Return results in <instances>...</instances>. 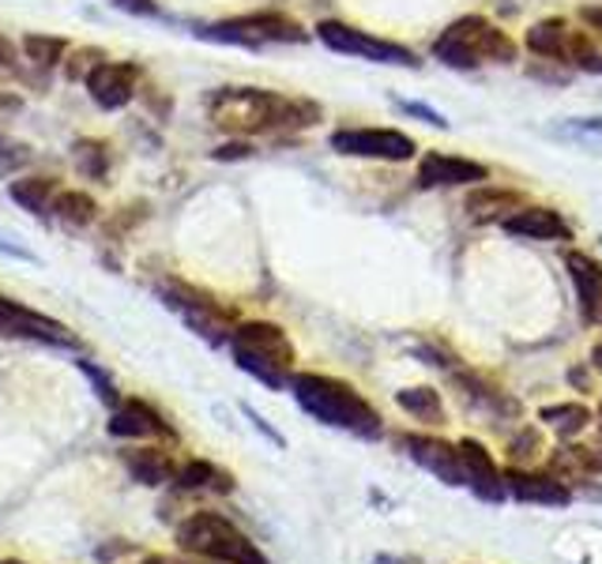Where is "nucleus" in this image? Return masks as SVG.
Returning a JSON list of instances; mask_svg holds the SVG:
<instances>
[{
    "label": "nucleus",
    "instance_id": "f257e3e1",
    "mask_svg": "<svg viewBox=\"0 0 602 564\" xmlns=\"http://www.w3.org/2000/svg\"><path fill=\"white\" fill-rule=\"evenodd\" d=\"M290 396H294V403H298L309 418H317L320 425L366 437V441L380 437V414L358 396L355 388L343 384L336 377H324V372H294Z\"/></svg>",
    "mask_w": 602,
    "mask_h": 564
},
{
    "label": "nucleus",
    "instance_id": "f03ea898",
    "mask_svg": "<svg viewBox=\"0 0 602 564\" xmlns=\"http://www.w3.org/2000/svg\"><path fill=\"white\" fill-rule=\"evenodd\" d=\"M207 117L242 140L261 132H294V99L261 88H218L207 94Z\"/></svg>",
    "mask_w": 602,
    "mask_h": 564
},
{
    "label": "nucleus",
    "instance_id": "7ed1b4c3",
    "mask_svg": "<svg viewBox=\"0 0 602 564\" xmlns=\"http://www.w3.org/2000/svg\"><path fill=\"white\" fill-rule=\"evenodd\" d=\"M231 350H234L237 369L248 372L253 380H261L264 388H272V391L290 388L294 342L286 339V331L279 324H267V320L237 324L231 331Z\"/></svg>",
    "mask_w": 602,
    "mask_h": 564
},
{
    "label": "nucleus",
    "instance_id": "20e7f679",
    "mask_svg": "<svg viewBox=\"0 0 602 564\" xmlns=\"http://www.w3.org/2000/svg\"><path fill=\"white\" fill-rule=\"evenodd\" d=\"M433 57L448 69H482V64H512L516 42L501 27H493L482 16H463L448 23L441 38L433 42Z\"/></svg>",
    "mask_w": 602,
    "mask_h": 564
},
{
    "label": "nucleus",
    "instance_id": "39448f33",
    "mask_svg": "<svg viewBox=\"0 0 602 564\" xmlns=\"http://www.w3.org/2000/svg\"><path fill=\"white\" fill-rule=\"evenodd\" d=\"M174 539L181 553H193V557H204L212 564H267L264 550L234 520L218 512L188 515Z\"/></svg>",
    "mask_w": 602,
    "mask_h": 564
},
{
    "label": "nucleus",
    "instance_id": "423d86ee",
    "mask_svg": "<svg viewBox=\"0 0 602 564\" xmlns=\"http://www.w3.org/2000/svg\"><path fill=\"white\" fill-rule=\"evenodd\" d=\"M196 34L204 38V42L242 45V50H261V45H302V42H309V31H305L302 23H294L290 16H279V12H256V16L223 19V23L200 27Z\"/></svg>",
    "mask_w": 602,
    "mask_h": 564
},
{
    "label": "nucleus",
    "instance_id": "0eeeda50",
    "mask_svg": "<svg viewBox=\"0 0 602 564\" xmlns=\"http://www.w3.org/2000/svg\"><path fill=\"white\" fill-rule=\"evenodd\" d=\"M159 294H162V301H166V309L177 312V317L188 324V331H196L204 342H212V347L231 342L234 317L212 298V294L196 290V286H188V283H174V279L162 283Z\"/></svg>",
    "mask_w": 602,
    "mask_h": 564
},
{
    "label": "nucleus",
    "instance_id": "6e6552de",
    "mask_svg": "<svg viewBox=\"0 0 602 564\" xmlns=\"http://www.w3.org/2000/svg\"><path fill=\"white\" fill-rule=\"evenodd\" d=\"M317 38L328 45V50L361 57V61H373V64H399V69H418V64H422L407 45L373 38L369 31H358V27L339 23V19H324V23H317Z\"/></svg>",
    "mask_w": 602,
    "mask_h": 564
},
{
    "label": "nucleus",
    "instance_id": "1a4fd4ad",
    "mask_svg": "<svg viewBox=\"0 0 602 564\" xmlns=\"http://www.w3.org/2000/svg\"><path fill=\"white\" fill-rule=\"evenodd\" d=\"M0 339H23L42 342V347H75V336L61 320L45 317V312L31 309V305L0 294Z\"/></svg>",
    "mask_w": 602,
    "mask_h": 564
},
{
    "label": "nucleus",
    "instance_id": "9d476101",
    "mask_svg": "<svg viewBox=\"0 0 602 564\" xmlns=\"http://www.w3.org/2000/svg\"><path fill=\"white\" fill-rule=\"evenodd\" d=\"M331 151L347 158H377V162H407L415 158L418 143L396 129H339L331 132Z\"/></svg>",
    "mask_w": 602,
    "mask_h": 564
},
{
    "label": "nucleus",
    "instance_id": "9b49d317",
    "mask_svg": "<svg viewBox=\"0 0 602 564\" xmlns=\"http://www.w3.org/2000/svg\"><path fill=\"white\" fill-rule=\"evenodd\" d=\"M106 429L118 441H177V429L143 399H124L118 410H110Z\"/></svg>",
    "mask_w": 602,
    "mask_h": 564
},
{
    "label": "nucleus",
    "instance_id": "f8f14e48",
    "mask_svg": "<svg viewBox=\"0 0 602 564\" xmlns=\"http://www.w3.org/2000/svg\"><path fill=\"white\" fill-rule=\"evenodd\" d=\"M486 181H490V166L463 155L429 151L418 162V185L422 188H460V185H486Z\"/></svg>",
    "mask_w": 602,
    "mask_h": 564
},
{
    "label": "nucleus",
    "instance_id": "ddd939ff",
    "mask_svg": "<svg viewBox=\"0 0 602 564\" xmlns=\"http://www.w3.org/2000/svg\"><path fill=\"white\" fill-rule=\"evenodd\" d=\"M136 80H140L136 64H129V61H102L99 69H94L88 80H83V88H88L94 106L124 110L132 99H136Z\"/></svg>",
    "mask_w": 602,
    "mask_h": 564
},
{
    "label": "nucleus",
    "instance_id": "4468645a",
    "mask_svg": "<svg viewBox=\"0 0 602 564\" xmlns=\"http://www.w3.org/2000/svg\"><path fill=\"white\" fill-rule=\"evenodd\" d=\"M399 448H404L418 466H426L433 478H441L445 485H467L460 448L437 441V437H422V433H404L399 437Z\"/></svg>",
    "mask_w": 602,
    "mask_h": 564
},
{
    "label": "nucleus",
    "instance_id": "2eb2a0df",
    "mask_svg": "<svg viewBox=\"0 0 602 564\" xmlns=\"http://www.w3.org/2000/svg\"><path fill=\"white\" fill-rule=\"evenodd\" d=\"M460 463H463V474H467V490H471L479 501L486 504H501L509 490H504V474L497 471L493 455L486 452L479 441H460Z\"/></svg>",
    "mask_w": 602,
    "mask_h": 564
},
{
    "label": "nucleus",
    "instance_id": "dca6fc26",
    "mask_svg": "<svg viewBox=\"0 0 602 564\" xmlns=\"http://www.w3.org/2000/svg\"><path fill=\"white\" fill-rule=\"evenodd\" d=\"M501 229L523 242H569V223L553 207H520L501 218Z\"/></svg>",
    "mask_w": 602,
    "mask_h": 564
},
{
    "label": "nucleus",
    "instance_id": "f3484780",
    "mask_svg": "<svg viewBox=\"0 0 602 564\" xmlns=\"http://www.w3.org/2000/svg\"><path fill=\"white\" fill-rule=\"evenodd\" d=\"M504 490H509L516 501L523 504H542V509H565L572 501L569 485L558 482V478L547 474H523V471H509L504 474Z\"/></svg>",
    "mask_w": 602,
    "mask_h": 564
},
{
    "label": "nucleus",
    "instance_id": "a211bd4d",
    "mask_svg": "<svg viewBox=\"0 0 602 564\" xmlns=\"http://www.w3.org/2000/svg\"><path fill=\"white\" fill-rule=\"evenodd\" d=\"M565 267L572 286H577V298L584 305V317L602 324V267L588 253H569Z\"/></svg>",
    "mask_w": 602,
    "mask_h": 564
},
{
    "label": "nucleus",
    "instance_id": "6ab92c4d",
    "mask_svg": "<svg viewBox=\"0 0 602 564\" xmlns=\"http://www.w3.org/2000/svg\"><path fill=\"white\" fill-rule=\"evenodd\" d=\"M523 196L512 193V188H490V185H475V193L467 196L463 212L475 218V223H501L509 218V212H520Z\"/></svg>",
    "mask_w": 602,
    "mask_h": 564
},
{
    "label": "nucleus",
    "instance_id": "aec40b11",
    "mask_svg": "<svg viewBox=\"0 0 602 564\" xmlns=\"http://www.w3.org/2000/svg\"><path fill=\"white\" fill-rule=\"evenodd\" d=\"M174 490L177 493H231L234 478L218 471L215 463H207V459H188L185 466H177Z\"/></svg>",
    "mask_w": 602,
    "mask_h": 564
},
{
    "label": "nucleus",
    "instance_id": "412c9836",
    "mask_svg": "<svg viewBox=\"0 0 602 564\" xmlns=\"http://www.w3.org/2000/svg\"><path fill=\"white\" fill-rule=\"evenodd\" d=\"M572 42H577V31H569L565 19H542L528 31V50L539 57H553V61H572Z\"/></svg>",
    "mask_w": 602,
    "mask_h": 564
},
{
    "label": "nucleus",
    "instance_id": "4be33fe9",
    "mask_svg": "<svg viewBox=\"0 0 602 564\" xmlns=\"http://www.w3.org/2000/svg\"><path fill=\"white\" fill-rule=\"evenodd\" d=\"M124 466H129V474L136 478L140 485H147V490L170 485L177 474L174 459H170L166 452H159V448H136V452H124Z\"/></svg>",
    "mask_w": 602,
    "mask_h": 564
},
{
    "label": "nucleus",
    "instance_id": "5701e85b",
    "mask_svg": "<svg viewBox=\"0 0 602 564\" xmlns=\"http://www.w3.org/2000/svg\"><path fill=\"white\" fill-rule=\"evenodd\" d=\"M57 193H61L57 177H19L8 185V196H12L27 215H50Z\"/></svg>",
    "mask_w": 602,
    "mask_h": 564
},
{
    "label": "nucleus",
    "instance_id": "b1692460",
    "mask_svg": "<svg viewBox=\"0 0 602 564\" xmlns=\"http://www.w3.org/2000/svg\"><path fill=\"white\" fill-rule=\"evenodd\" d=\"M57 223L69 226V229H83L99 218V204L88 196V193H75V188H61L53 199V212H50Z\"/></svg>",
    "mask_w": 602,
    "mask_h": 564
},
{
    "label": "nucleus",
    "instance_id": "393cba45",
    "mask_svg": "<svg viewBox=\"0 0 602 564\" xmlns=\"http://www.w3.org/2000/svg\"><path fill=\"white\" fill-rule=\"evenodd\" d=\"M550 136L572 143V147H584L591 155H602V117H569L553 124Z\"/></svg>",
    "mask_w": 602,
    "mask_h": 564
},
{
    "label": "nucleus",
    "instance_id": "a878e982",
    "mask_svg": "<svg viewBox=\"0 0 602 564\" xmlns=\"http://www.w3.org/2000/svg\"><path fill=\"white\" fill-rule=\"evenodd\" d=\"M396 403L399 410H407L410 418H418V422H445V407H441V391L433 388H404L396 391Z\"/></svg>",
    "mask_w": 602,
    "mask_h": 564
},
{
    "label": "nucleus",
    "instance_id": "bb28decb",
    "mask_svg": "<svg viewBox=\"0 0 602 564\" xmlns=\"http://www.w3.org/2000/svg\"><path fill=\"white\" fill-rule=\"evenodd\" d=\"M72 162L75 174L88 181H106L110 177V147L102 140H75L72 143Z\"/></svg>",
    "mask_w": 602,
    "mask_h": 564
},
{
    "label": "nucleus",
    "instance_id": "cd10ccee",
    "mask_svg": "<svg viewBox=\"0 0 602 564\" xmlns=\"http://www.w3.org/2000/svg\"><path fill=\"white\" fill-rule=\"evenodd\" d=\"M69 53V38L61 34H27L23 38V57L34 64V69H57Z\"/></svg>",
    "mask_w": 602,
    "mask_h": 564
},
{
    "label": "nucleus",
    "instance_id": "c85d7f7f",
    "mask_svg": "<svg viewBox=\"0 0 602 564\" xmlns=\"http://www.w3.org/2000/svg\"><path fill=\"white\" fill-rule=\"evenodd\" d=\"M539 418L550 429H558L561 437H577L591 425V410L584 403H561V407H542Z\"/></svg>",
    "mask_w": 602,
    "mask_h": 564
},
{
    "label": "nucleus",
    "instance_id": "c756f323",
    "mask_svg": "<svg viewBox=\"0 0 602 564\" xmlns=\"http://www.w3.org/2000/svg\"><path fill=\"white\" fill-rule=\"evenodd\" d=\"M456 384L463 388V396L471 399V403H482V407H490L493 414H516V399H509L504 391H497L490 384H482L479 377H456Z\"/></svg>",
    "mask_w": 602,
    "mask_h": 564
},
{
    "label": "nucleus",
    "instance_id": "7c9ffc66",
    "mask_svg": "<svg viewBox=\"0 0 602 564\" xmlns=\"http://www.w3.org/2000/svg\"><path fill=\"white\" fill-rule=\"evenodd\" d=\"M75 369H80L83 377L91 380V388L99 391V399H102V403H106L110 410H118V407L124 403V399H121V388L113 384V377H110V372L102 369V366H94V361H88V358H75Z\"/></svg>",
    "mask_w": 602,
    "mask_h": 564
},
{
    "label": "nucleus",
    "instance_id": "2f4dec72",
    "mask_svg": "<svg viewBox=\"0 0 602 564\" xmlns=\"http://www.w3.org/2000/svg\"><path fill=\"white\" fill-rule=\"evenodd\" d=\"M106 61V53L99 50V45H80V50H69V61H64V75L75 83H83L88 75L99 69V64Z\"/></svg>",
    "mask_w": 602,
    "mask_h": 564
},
{
    "label": "nucleus",
    "instance_id": "473e14b6",
    "mask_svg": "<svg viewBox=\"0 0 602 564\" xmlns=\"http://www.w3.org/2000/svg\"><path fill=\"white\" fill-rule=\"evenodd\" d=\"M27 162H31V151H27V143H19V140H12V136H4V132H0V177L23 170Z\"/></svg>",
    "mask_w": 602,
    "mask_h": 564
},
{
    "label": "nucleus",
    "instance_id": "72a5a7b5",
    "mask_svg": "<svg viewBox=\"0 0 602 564\" xmlns=\"http://www.w3.org/2000/svg\"><path fill=\"white\" fill-rule=\"evenodd\" d=\"M542 452V437L534 433V429H520V433L512 437L509 444V455L516 459V463H523V459H534Z\"/></svg>",
    "mask_w": 602,
    "mask_h": 564
},
{
    "label": "nucleus",
    "instance_id": "f704fd0d",
    "mask_svg": "<svg viewBox=\"0 0 602 564\" xmlns=\"http://www.w3.org/2000/svg\"><path fill=\"white\" fill-rule=\"evenodd\" d=\"M396 110H399V113H407V117H418L422 124H429V129H448L445 113L429 110L426 102H407V99H396Z\"/></svg>",
    "mask_w": 602,
    "mask_h": 564
},
{
    "label": "nucleus",
    "instance_id": "c9c22d12",
    "mask_svg": "<svg viewBox=\"0 0 602 564\" xmlns=\"http://www.w3.org/2000/svg\"><path fill=\"white\" fill-rule=\"evenodd\" d=\"M23 75V64H19V50L12 42H8L4 34H0V83L8 80H19Z\"/></svg>",
    "mask_w": 602,
    "mask_h": 564
},
{
    "label": "nucleus",
    "instance_id": "e433bc0d",
    "mask_svg": "<svg viewBox=\"0 0 602 564\" xmlns=\"http://www.w3.org/2000/svg\"><path fill=\"white\" fill-rule=\"evenodd\" d=\"M242 414L248 418V422H253V429H256V433L264 437L267 444H275V448H286V437L279 433V429H272V425H267V418L261 414V410H253V407H248V403H242Z\"/></svg>",
    "mask_w": 602,
    "mask_h": 564
},
{
    "label": "nucleus",
    "instance_id": "4c0bfd02",
    "mask_svg": "<svg viewBox=\"0 0 602 564\" xmlns=\"http://www.w3.org/2000/svg\"><path fill=\"white\" fill-rule=\"evenodd\" d=\"M212 158H215V162H242V158H253V143H248V140H231V143H223V147H215V151H212Z\"/></svg>",
    "mask_w": 602,
    "mask_h": 564
},
{
    "label": "nucleus",
    "instance_id": "58836bf2",
    "mask_svg": "<svg viewBox=\"0 0 602 564\" xmlns=\"http://www.w3.org/2000/svg\"><path fill=\"white\" fill-rule=\"evenodd\" d=\"M0 256H12V260H23V264H34V260H38V256L31 253V248L12 245V242H4V237H0Z\"/></svg>",
    "mask_w": 602,
    "mask_h": 564
},
{
    "label": "nucleus",
    "instance_id": "ea45409f",
    "mask_svg": "<svg viewBox=\"0 0 602 564\" xmlns=\"http://www.w3.org/2000/svg\"><path fill=\"white\" fill-rule=\"evenodd\" d=\"M113 4L132 16H155V4H151V0H113Z\"/></svg>",
    "mask_w": 602,
    "mask_h": 564
},
{
    "label": "nucleus",
    "instance_id": "a19ab883",
    "mask_svg": "<svg viewBox=\"0 0 602 564\" xmlns=\"http://www.w3.org/2000/svg\"><path fill=\"white\" fill-rule=\"evenodd\" d=\"M580 19H584L588 27H595V31L602 34V4H588V8H580Z\"/></svg>",
    "mask_w": 602,
    "mask_h": 564
},
{
    "label": "nucleus",
    "instance_id": "79ce46f5",
    "mask_svg": "<svg viewBox=\"0 0 602 564\" xmlns=\"http://www.w3.org/2000/svg\"><path fill=\"white\" fill-rule=\"evenodd\" d=\"M19 110H23V99H19V94L0 91V113H19Z\"/></svg>",
    "mask_w": 602,
    "mask_h": 564
},
{
    "label": "nucleus",
    "instance_id": "37998d69",
    "mask_svg": "<svg viewBox=\"0 0 602 564\" xmlns=\"http://www.w3.org/2000/svg\"><path fill=\"white\" fill-rule=\"evenodd\" d=\"M580 72H595V75H602V53H591L584 64H580Z\"/></svg>",
    "mask_w": 602,
    "mask_h": 564
},
{
    "label": "nucleus",
    "instance_id": "c03bdc74",
    "mask_svg": "<svg viewBox=\"0 0 602 564\" xmlns=\"http://www.w3.org/2000/svg\"><path fill=\"white\" fill-rule=\"evenodd\" d=\"M373 564H410V561H404V557H391V553H377V561Z\"/></svg>",
    "mask_w": 602,
    "mask_h": 564
},
{
    "label": "nucleus",
    "instance_id": "a18cd8bd",
    "mask_svg": "<svg viewBox=\"0 0 602 564\" xmlns=\"http://www.w3.org/2000/svg\"><path fill=\"white\" fill-rule=\"evenodd\" d=\"M595 366L602 369V342H599V347H595Z\"/></svg>",
    "mask_w": 602,
    "mask_h": 564
},
{
    "label": "nucleus",
    "instance_id": "49530a36",
    "mask_svg": "<svg viewBox=\"0 0 602 564\" xmlns=\"http://www.w3.org/2000/svg\"><path fill=\"white\" fill-rule=\"evenodd\" d=\"M0 564H23V561H0Z\"/></svg>",
    "mask_w": 602,
    "mask_h": 564
},
{
    "label": "nucleus",
    "instance_id": "de8ad7c7",
    "mask_svg": "<svg viewBox=\"0 0 602 564\" xmlns=\"http://www.w3.org/2000/svg\"><path fill=\"white\" fill-rule=\"evenodd\" d=\"M599 242H602V237H599Z\"/></svg>",
    "mask_w": 602,
    "mask_h": 564
}]
</instances>
